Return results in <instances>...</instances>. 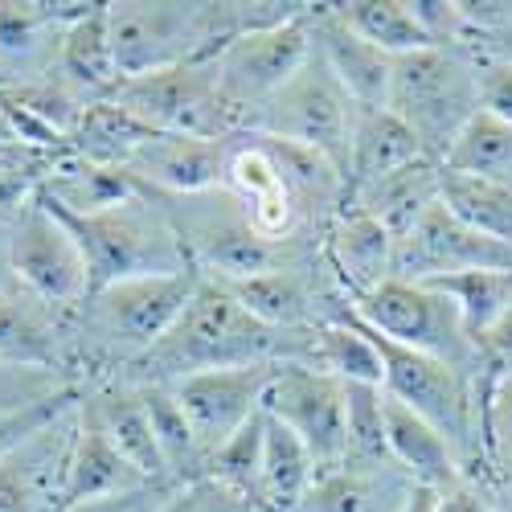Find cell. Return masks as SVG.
I'll return each mask as SVG.
<instances>
[{
	"mask_svg": "<svg viewBox=\"0 0 512 512\" xmlns=\"http://www.w3.org/2000/svg\"><path fill=\"white\" fill-rule=\"evenodd\" d=\"M213 58H197V62H185V66L140 74V78H123L111 99L119 107H127L136 119H144L152 132L197 136V140H230V136L242 132V123H238V115L230 111V103L222 95L218 62Z\"/></svg>",
	"mask_w": 512,
	"mask_h": 512,
	"instance_id": "8",
	"label": "cell"
},
{
	"mask_svg": "<svg viewBox=\"0 0 512 512\" xmlns=\"http://www.w3.org/2000/svg\"><path fill=\"white\" fill-rule=\"evenodd\" d=\"M263 414L283 422L300 439L316 463V472H336L349 455V426H345V381L332 373L287 361L275 369L271 386L263 394Z\"/></svg>",
	"mask_w": 512,
	"mask_h": 512,
	"instance_id": "10",
	"label": "cell"
},
{
	"mask_svg": "<svg viewBox=\"0 0 512 512\" xmlns=\"http://www.w3.org/2000/svg\"><path fill=\"white\" fill-rule=\"evenodd\" d=\"M336 13L353 33H361L373 50L390 54V58L435 46V41L426 37V29L418 25L410 0H345V5H336Z\"/></svg>",
	"mask_w": 512,
	"mask_h": 512,
	"instance_id": "34",
	"label": "cell"
},
{
	"mask_svg": "<svg viewBox=\"0 0 512 512\" xmlns=\"http://www.w3.org/2000/svg\"><path fill=\"white\" fill-rule=\"evenodd\" d=\"M87 5H37V0H0V74L5 87L41 82L58 70L62 29Z\"/></svg>",
	"mask_w": 512,
	"mask_h": 512,
	"instance_id": "18",
	"label": "cell"
},
{
	"mask_svg": "<svg viewBox=\"0 0 512 512\" xmlns=\"http://www.w3.org/2000/svg\"><path fill=\"white\" fill-rule=\"evenodd\" d=\"M5 144H21V140H17V132H13V123H9V115H5V111H0V148H5Z\"/></svg>",
	"mask_w": 512,
	"mask_h": 512,
	"instance_id": "54",
	"label": "cell"
},
{
	"mask_svg": "<svg viewBox=\"0 0 512 512\" xmlns=\"http://www.w3.org/2000/svg\"><path fill=\"white\" fill-rule=\"evenodd\" d=\"M201 275H164V279H127L87 295L78 308V373L82 386L123 381L140 357H148L164 332L177 324L193 300Z\"/></svg>",
	"mask_w": 512,
	"mask_h": 512,
	"instance_id": "2",
	"label": "cell"
},
{
	"mask_svg": "<svg viewBox=\"0 0 512 512\" xmlns=\"http://www.w3.org/2000/svg\"><path fill=\"white\" fill-rule=\"evenodd\" d=\"M410 9L435 46H476L459 0H410Z\"/></svg>",
	"mask_w": 512,
	"mask_h": 512,
	"instance_id": "43",
	"label": "cell"
},
{
	"mask_svg": "<svg viewBox=\"0 0 512 512\" xmlns=\"http://www.w3.org/2000/svg\"><path fill=\"white\" fill-rule=\"evenodd\" d=\"M316 365V328L283 332L250 316L222 283L201 279L193 300L164 332V340L127 369L132 386H173L181 377L209 369H246V365Z\"/></svg>",
	"mask_w": 512,
	"mask_h": 512,
	"instance_id": "1",
	"label": "cell"
},
{
	"mask_svg": "<svg viewBox=\"0 0 512 512\" xmlns=\"http://www.w3.org/2000/svg\"><path fill=\"white\" fill-rule=\"evenodd\" d=\"M488 488H492V512H512V496L504 492V484H500V480H492Z\"/></svg>",
	"mask_w": 512,
	"mask_h": 512,
	"instance_id": "53",
	"label": "cell"
},
{
	"mask_svg": "<svg viewBox=\"0 0 512 512\" xmlns=\"http://www.w3.org/2000/svg\"><path fill=\"white\" fill-rule=\"evenodd\" d=\"M41 181L25 177V173H0V226H13L21 213L29 209V201L37 197Z\"/></svg>",
	"mask_w": 512,
	"mask_h": 512,
	"instance_id": "47",
	"label": "cell"
},
{
	"mask_svg": "<svg viewBox=\"0 0 512 512\" xmlns=\"http://www.w3.org/2000/svg\"><path fill=\"white\" fill-rule=\"evenodd\" d=\"M443 205L484 238L512 246V189L443 168Z\"/></svg>",
	"mask_w": 512,
	"mask_h": 512,
	"instance_id": "36",
	"label": "cell"
},
{
	"mask_svg": "<svg viewBox=\"0 0 512 512\" xmlns=\"http://www.w3.org/2000/svg\"><path fill=\"white\" fill-rule=\"evenodd\" d=\"M82 402V390H70V394H58L41 406H29V410H13V414H0V463H5L17 447H25L37 431H46L50 422H58L62 414H70L74 406Z\"/></svg>",
	"mask_w": 512,
	"mask_h": 512,
	"instance_id": "42",
	"label": "cell"
},
{
	"mask_svg": "<svg viewBox=\"0 0 512 512\" xmlns=\"http://www.w3.org/2000/svg\"><path fill=\"white\" fill-rule=\"evenodd\" d=\"M82 390V381L74 373L58 369H33V365H0V414L41 406L58 394Z\"/></svg>",
	"mask_w": 512,
	"mask_h": 512,
	"instance_id": "40",
	"label": "cell"
},
{
	"mask_svg": "<svg viewBox=\"0 0 512 512\" xmlns=\"http://www.w3.org/2000/svg\"><path fill=\"white\" fill-rule=\"evenodd\" d=\"M414 480L398 463L390 467H336L316 476L304 512H402Z\"/></svg>",
	"mask_w": 512,
	"mask_h": 512,
	"instance_id": "27",
	"label": "cell"
},
{
	"mask_svg": "<svg viewBox=\"0 0 512 512\" xmlns=\"http://www.w3.org/2000/svg\"><path fill=\"white\" fill-rule=\"evenodd\" d=\"M13 283V259H9V226H0V291Z\"/></svg>",
	"mask_w": 512,
	"mask_h": 512,
	"instance_id": "51",
	"label": "cell"
},
{
	"mask_svg": "<svg viewBox=\"0 0 512 512\" xmlns=\"http://www.w3.org/2000/svg\"><path fill=\"white\" fill-rule=\"evenodd\" d=\"M263 431H267V414L259 410L238 435H230L218 451L209 455L205 480L218 484L222 492H230L234 500H242L250 508L254 488H259V467H263Z\"/></svg>",
	"mask_w": 512,
	"mask_h": 512,
	"instance_id": "39",
	"label": "cell"
},
{
	"mask_svg": "<svg viewBox=\"0 0 512 512\" xmlns=\"http://www.w3.org/2000/svg\"><path fill=\"white\" fill-rule=\"evenodd\" d=\"M168 492H173V488H164V492H156V496H152V500H148V504H144V508H136V512H152V508H156V504H160V500H164V496H168Z\"/></svg>",
	"mask_w": 512,
	"mask_h": 512,
	"instance_id": "55",
	"label": "cell"
},
{
	"mask_svg": "<svg viewBox=\"0 0 512 512\" xmlns=\"http://www.w3.org/2000/svg\"><path fill=\"white\" fill-rule=\"evenodd\" d=\"M500 484H504V492H508V496H512V476H504V480H500Z\"/></svg>",
	"mask_w": 512,
	"mask_h": 512,
	"instance_id": "56",
	"label": "cell"
},
{
	"mask_svg": "<svg viewBox=\"0 0 512 512\" xmlns=\"http://www.w3.org/2000/svg\"><path fill=\"white\" fill-rule=\"evenodd\" d=\"M230 140H197V136L156 132L132 156L127 173H132L136 185H144L152 193H209V189H222Z\"/></svg>",
	"mask_w": 512,
	"mask_h": 512,
	"instance_id": "21",
	"label": "cell"
},
{
	"mask_svg": "<svg viewBox=\"0 0 512 512\" xmlns=\"http://www.w3.org/2000/svg\"><path fill=\"white\" fill-rule=\"evenodd\" d=\"M316 463L308 447L295 439L283 422L267 414L263 431V467H259V488H254L250 512H304V500L316 484Z\"/></svg>",
	"mask_w": 512,
	"mask_h": 512,
	"instance_id": "28",
	"label": "cell"
},
{
	"mask_svg": "<svg viewBox=\"0 0 512 512\" xmlns=\"http://www.w3.org/2000/svg\"><path fill=\"white\" fill-rule=\"evenodd\" d=\"M107 21L123 78L213 58L230 37H238L234 5L197 0H119L107 5Z\"/></svg>",
	"mask_w": 512,
	"mask_h": 512,
	"instance_id": "6",
	"label": "cell"
},
{
	"mask_svg": "<svg viewBox=\"0 0 512 512\" xmlns=\"http://www.w3.org/2000/svg\"><path fill=\"white\" fill-rule=\"evenodd\" d=\"M222 189H230L250 226L259 230L267 242H304V238H316L312 222L304 218L300 201L287 189L279 164L271 156V148L263 144V136L254 132H238L230 140V160H226V181Z\"/></svg>",
	"mask_w": 512,
	"mask_h": 512,
	"instance_id": "15",
	"label": "cell"
},
{
	"mask_svg": "<svg viewBox=\"0 0 512 512\" xmlns=\"http://www.w3.org/2000/svg\"><path fill=\"white\" fill-rule=\"evenodd\" d=\"M345 426H349V455L345 467H390L386 443V390L381 386H345Z\"/></svg>",
	"mask_w": 512,
	"mask_h": 512,
	"instance_id": "38",
	"label": "cell"
},
{
	"mask_svg": "<svg viewBox=\"0 0 512 512\" xmlns=\"http://www.w3.org/2000/svg\"><path fill=\"white\" fill-rule=\"evenodd\" d=\"M144 189V185H140ZM185 242V254L201 279L209 283H246L254 275H267L275 267L300 263L320 250V238L304 242H267L250 226L242 201L230 189L209 193H152L144 189Z\"/></svg>",
	"mask_w": 512,
	"mask_h": 512,
	"instance_id": "3",
	"label": "cell"
},
{
	"mask_svg": "<svg viewBox=\"0 0 512 512\" xmlns=\"http://www.w3.org/2000/svg\"><path fill=\"white\" fill-rule=\"evenodd\" d=\"M353 316L365 328L394 340V345L426 353V357H435L443 365H455L467 377L492 386V377L484 369V357H480V345L472 340V332L463 328L459 308L447 300L443 291H435L431 283L386 279L369 295L353 300Z\"/></svg>",
	"mask_w": 512,
	"mask_h": 512,
	"instance_id": "7",
	"label": "cell"
},
{
	"mask_svg": "<svg viewBox=\"0 0 512 512\" xmlns=\"http://www.w3.org/2000/svg\"><path fill=\"white\" fill-rule=\"evenodd\" d=\"M431 287L443 291L459 308L463 328L472 332L476 345H480V336L512 308V271H463V275L435 279Z\"/></svg>",
	"mask_w": 512,
	"mask_h": 512,
	"instance_id": "37",
	"label": "cell"
},
{
	"mask_svg": "<svg viewBox=\"0 0 512 512\" xmlns=\"http://www.w3.org/2000/svg\"><path fill=\"white\" fill-rule=\"evenodd\" d=\"M140 390H144L152 431H156V443H160V455H164V467H168V484L173 488L201 484L209 459H205V451L193 435V426H189L177 394L168 386H140Z\"/></svg>",
	"mask_w": 512,
	"mask_h": 512,
	"instance_id": "33",
	"label": "cell"
},
{
	"mask_svg": "<svg viewBox=\"0 0 512 512\" xmlns=\"http://www.w3.org/2000/svg\"><path fill=\"white\" fill-rule=\"evenodd\" d=\"M316 46V41H312ZM357 103L340 87V78L328 70V62L312 50L304 70L295 74L279 95H271L259 111L250 115L246 132L275 136L287 144H300L332 160L340 173L349 177V136H353Z\"/></svg>",
	"mask_w": 512,
	"mask_h": 512,
	"instance_id": "9",
	"label": "cell"
},
{
	"mask_svg": "<svg viewBox=\"0 0 512 512\" xmlns=\"http://www.w3.org/2000/svg\"><path fill=\"white\" fill-rule=\"evenodd\" d=\"M439 201H443V164L418 160V164L402 168V173L353 193L345 205H357V209L373 213V218L394 234V242H402L422 222V213L431 205H439Z\"/></svg>",
	"mask_w": 512,
	"mask_h": 512,
	"instance_id": "29",
	"label": "cell"
},
{
	"mask_svg": "<svg viewBox=\"0 0 512 512\" xmlns=\"http://www.w3.org/2000/svg\"><path fill=\"white\" fill-rule=\"evenodd\" d=\"M312 50L316 46H312L308 13L287 21V25H275V29L238 33L218 50V58H213L218 62V82H222V95H226L230 111L242 123V132H246L250 115L304 70Z\"/></svg>",
	"mask_w": 512,
	"mask_h": 512,
	"instance_id": "11",
	"label": "cell"
},
{
	"mask_svg": "<svg viewBox=\"0 0 512 512\" xmlns=\"http://www.w3.org/2000/svg\"><path fill=\"white\" fill-rule=\"evenodd\" d=\"M386 107L414 132L422 156L443 164L459 132L480 115V54L472 46H431L394 58Z\"/></svg>",
	"mask_w": 512,
	"mask_h": 512,
	"instance_id": "5",
	"label": "cell"
},
{
	"mask_svg": "<svg viewBox=\"0 0 512 512\" xmlns=\"http://www.w3.org/2000/svg\"><path fill=\"white\" fill-rule=\"evenodd\" d=\"M78 312L54 308L17 279L0 291V365L78 373Z\"/></svg>",
	"mask_w": 512,
	"mask_h": 512,
	"instance_id": "16",
	"label": "cell"
},
{
	"mask_svg": "<svg viewBox=\"0 0 512 512\" xmlns=\"http://www.w3.org/2000/svg\"><path fill=\"white\" fill-rule=\"evenodd\" d=\"M394 246V234L357 205H345L320 234L324 263L349 300H361L373 287L394 279Z\"/></svg>",
	"mask_w": 512,
	"mask_h": 512,
	"instance_id": "19",
	"label": "cell"
},
{
	"mask_svg": "<svg viewBox=\"0 0 512 512\" xmlns=\"http://www.w3.org/2000/svg\"><path fill=\"white\" fill-rule=\"evenodd\" d=\"M41 201L70 226L82 254H87L91 291L127 283V279H164V275L193 271L181 234L140 185H136V197H127L111 209H99V213H66L50 197H41Z\"/></svg>",
	"mask_w": 512,
	"mask_h": 512,
	"instance_id": "4",
	"label": "cell"
},
{
	"mask_svg": "<svg viewBox=\"0 0 512 512\" xmlns=\"http://www.w3.org/2000/svg\"><path fill=\"white\" fill-rule=\"evenodd\" d=\"M316 369L332 373L336 381H357V386H386V361L373 332L349 312L316 328Z\"/></svg>",
	"mask_w": 512,
	"mask_h": 512,
	"instance_id": "32",
	"label": "cell"
},
{
	"mask_svg": "<svg viewBox=\"0 0 512 512\" xmlns=\"http://www.w3.org/2000/svg\"><path fill=\"white\" fill-rule=\"evenodd\" d=\"M492 484V480H488ZM488 484H472V480H463L459 488L443 492L439 500V512H492V488Z\"/></svg>",
	"mask_w": 512,
	"mask_h": 512,
	"instance_id": "48",
	"label": "cell"
},
{
	"mask_svg": "<svg viewBox=\"0 0 512 512\" xmlns=\"http://www.w3.org/2000/svg\"><path fill=\"white\" fill-rule=\"evenodd\" d=\"M426 160L410 127L390 107H357L349 136V197Z\"/></svg>",
	"mask_w": 512,
	"mask_h": 512,
	"instance_id": "25",
	"label": "cell"
},
{
	"mask_svg": "<svg viewBox=\"0 0 512 512\" xmlns=\"http://www.w3.org/2000/svg\"><path fill=\"white\" fill-rule=\"evenodd\" d=\"M82 418L123 451L127 463H136L140 472L156 484V488H173L168 484V467L152 431L148 418V402L144 390L132 386V381H99V386H82Z\"/></svg>",
	"mask_w": 512,
	"mask_h": 512,
	"instance_id": "20",
	"label": "cell"
},
{
	"mask_svg": "<svg viewBox=\"0 0 512 512\" xmlns=\"http://www.w3.org/2000/svg\"><path fill=\"white\" fill-rule=\"evenodd\" d=\"M66 87L82 103H103L119 91V62L111 46V21L107 5H87L66 29H62V50H58V70Z\"/></svg>",
	"mask_w": 512,
	"mask_h": 512,
	"instance_id": "23",
	"label": "cell"
},
{
	"mask_svg": "<svg viewBox=\"0 0 512 512\" xmlns=\"http://www.w3.org/2000/svg\"><path fill=\"white\" fill-rule=\"evenodd\" d=\"M484 443H488L492 476L496 480L512 476V373L492 377L484 394Z\"/></svg>",
	"mask_w": 512,
	"mask_h": 512,
	"instance_id": "41",
	"label": "cell"
},
{
	"mask_svg": "<svg viewBox=\"0 0 512 512\" xmlns=\"http://www.w3.org/2000/svg\"><path fill=\"white\" fill-rule=\"evenodd\" d=\"M78 439V406L37 431L0 463V512H58L66 492V463Z\"/></svg>",
	"mask_w": 512,
	"mask_h": 512,
	"instance_id": "17",
	"label": "cell"
},
{
	"mask_svg": "<svg viewBox=\"0 0 512 512\" xmlns=\"http://www.w3.org/2000/svg\"><path fill=\"white\" fill-rule=\"evenodd\" d=\"M156 132L136 119L127 107H119L115 99H103V103H91L87 111L78 115V127L70 136V152L87 156L95 164H111V168H127L132 156L152 140Z\"/></svg>",
	"mask_w": 512,
	"mask_h": 512,
	"instance_id": "31",
	"label": "cell"
},
{
	"mask_svg": "<svg viewBox=\"0 0 512 512\" xmlns=\"http://www.w3.org/2000/svg\"><path fill=\"white\" fill-rule=\"evenodd\" d=\"M476 54H480V111L512 123V62L488 50Z\"/></svg>",
	"mask_w": 512,
	"mask_h": 512,
	"instance_id": "44",
	"label": "cell"
},
{
	"mask_svg": "<svg viewBox=\"0 0 512 512\" xmlns=\"http://www.w3.org/2000/svg\"><path fill=\"white\" fill-rule=\"evenodd\" d=\"M480 357H484V369L488 377H504L512 373V308L480 336Z\"/></svg>",
	"mask_w": 512,
	"mask_h": 512,
	"instance_id": "46",
	"label": "cell"
},
{
	"mask_svg": "<svg viewBox=\"0 0 512 512\" xmlns=\"http://www.w3.org/2000/svg\"><path fill=\"white\" fill-rule=\"evenodd\" d=\"M386 443H390V459L422 488L451 492L467 480L451 443L435 431L431 422L418 418L414 410H406L402 402H394L390 394H386Z\"/></svg>",
	"mask_w": 512,
	"mask_h": 512,
	"instance_id": "26",
	"label": "cell"
},
{
	"mask_svg": "<svg viewBox=\"0 0 512 512\" xmlns=\"http://www.w3.org/2000/svg\"><path fill=\"white\" fill-rule=\"evenodd\" d=\"M463 271H512V246H500L459 222L439 201L422 213V222L394 246V279L435 283Z\"/></svg>",
	"mask_w": 512,
	"mask_h": 512,
	"instance_id": "13",
	"label": "cell"
},
{
	"mask_svg": "<svg viewBox=\"0 0 512 512\" xmlns=\"http://www.w3.org/2000/svg\"><path fill=\"white\" fill-rule=\"evenodd\" d=\"M308 25H312L316 54L340 78V87L353 95V103L357 107H386L394 58L373 50L361 33H353L345 21H340L336 5H312L308 9Z\"/></svg>",
	"mask_w": 512,
	"mask_h": 512,
	"instance_id": "22",
	"label": "cell"
},
{
	"mask_svg": "<svg viewBox=\"0 0 512 512\" xmlns=\"http://www.w3.org/2000/svg\"><path fill=\"white\" fill-rule=\"evenodd\" d=\"M9 259H13V279L41 295L54 308L78 312L91 295V267L82 254L78 238L58 213L33 197L29 209L9 226Z\"/></svg>",
	"mask_w": 512,
	"mask_h": 512,
	"instance_id": "12",
	"label": "cell"
},
{
	"mask_svg": "<svg viewBox=\"0 0 512 512\" xmlns=\"http://www.w3.org/2000/svg\"><path fill=\"white\" fill-rule=\"evenodd\" d=\"M156 492H164V488H152V492H140V496H115V500H78V504H62L58 512H136Z\"/></svg>",
	"mask_w": 512,
	"mask_h": 512,
	"instance_id": "49",
	"label": "cell"
},
{
	"mask_svg": "<svg viewBox=\"0 0 512 512\" xmlns=\"http://www.w3.org/2000/svg\"><path fill=\"white\" fill-rule=\"evenodd\" d=\"M82 406V402H78ZM156 484L140 472L136 463H127L123 451L82 418L78 410V439L66 463V492L62 504H78V500H115V496H140L152 492Z\"/></svg>",
	"mask_w": 512,
	"mask_h": 512,
	"instance_id": "24",
	"label": "cell"
},
{
	"mask_svg": "<svg viewBox=\"0 0 512 512\" xmlns=\"http://www.w3.org/2000/svg\"><path fill=\"white\" fill-rule=\"evenodd\" d=\"M279 365H246V369H209L173 381V390L193 435L205 451V459L218 451L230 435H238L242 426L263 410V394L271 386ZM209 467V463H205Z\"/></svg>",
	"mask_w": 512,
	"mask_h": 512,
	"instance_id": "14",
	"label": "cell"
},
{
	"mask_svg": "<svg viewBox=\"0 0 512 512\" xmlns=\"http://www.w3.org/2000/svg\"><path fill=\"white\" fill-rule=\"evenodd\" d=\"M152 512H250L242 500H234L230 492H222L218 484H189V488H173Z\"/></svg>",
	"mask_w": 512,
	"mask_h": 512,
	"instance_id": "45",
	"label": "cell"
},
{
	"mask_svg": "<svg viewBox=\"0 0 512 512\" xmlns=\"http://www.w3.org/2000/svg\"><path fill=\"white\" fill-rule=\"evenodd\" d=\"M476 50H488V54H496V58H508V62H512V33H504V37H488V41H480Z\"/></svg>",
	"mask_w": 512,
	"mask_h": 512,
	"instance_id": "52",
	"label": "cell"
},
{
	"mask_svg": "<svg viewBox=\"0 0 512 512\" xmlns=\"http://www.w3.org/2000/svg\"><path fill=\"white\" fill-rule=\"evenodd\" d=\"M443 168H447V173L480 177V181L512 189V123L480 111L459 132L451 152L443 156Z\"/></svg>",
	"mask_w": 512,
	"mask_h": 512,
	"instance_id": "35",
	"label": "cell"
},
{
	"mask_svg": "<svg viewBox=\"0 0 512 512\" xmlns=\"http://www.w3.org/2000/svg\"><path fill=\"white\" fill-rule=\"evenodd\" d=\"M439 500H443V492L414 484V492H410V500H406V508H402V512H439Z\"/></svg>",
	"mask_w": 512,
	"mask_h": 512,
	"instance_id": "50",
	"label": "cell"
},
{
	"mask_svg": "<svg viewBox=\"0 0 512 512\" xmlns=\"http://www.w3.org/2000/svg\"><path fill=\"white\" fill-rule=\"evenodd\" d=\"M37 193L50 197L66 213H99V209H111L127 197H136V181L127 168L95 164L78 152H66L50 164V173Z\"/></svg>",
	"mask_w": 512,
	"mask_h": 512,
	"instance_id": "30",
	"label": "cell"
}]
</instances>
